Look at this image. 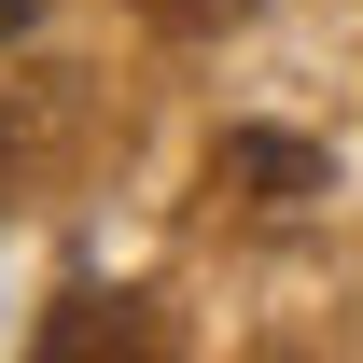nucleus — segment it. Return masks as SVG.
<instances>
[{
    "label": "nucleus",
    "mask_w": 363,
    "mask_h": 363,
    "mask_svg": "<svg viewBox=\"0 0 363 363\" xmlns=\"http://www.w3.org/2000/svg\"><path fill=\"white\" fill-rule=\"evenodd\" d=\"M168 28H224V14H252V0H154Z\"/></svg>",
    "instance_id": "obj_3"
},
{
    "label": "nucleus",
    "mask_w": 363,
    "mask_h": 363,
    "mask_svg": "<svg viewBox=\"0 0 363 363\" xmlns=\"http://www.w3.org/2000/svg\"><path fill=\"white\" fill-rule=\"evenodd\" d=\"M14 14H28V0H0V28H14Z\"/></svg>",
    "instance_id": "obj_4"
},
{
    "label": "nucleus",
    "mask_w": 363,
    "mask_h": 363,
    "mask_svg": "<svg viewBox=\"0 0 363 363\" xmlns=\"http://www.w3.org/2000/svg\"><path fill=\"white\" fill-rule=\"evenodd\" d=\"M43 350H56V363H84V350H154V321H140V294H70V308L43 321Z\"/></svg>",
    "instance_id": "obj_2"
},
{
    "label": "nucleus",
    "mask_w": 363,
    "mask_h": 363,
    "mask_svg": "<svg viewBox=\"0 0 363 363\" xmlns=\"http://www.w3.org/2000/svg\"><path fill=\"white\" fill-rule=\"evenodd\" d=\"M210 182H224L238 210H308V196H321V154H308V140H279V126H224Z\"/></svg>",
    "instance_id": "obj_1"
}]
</instances>
